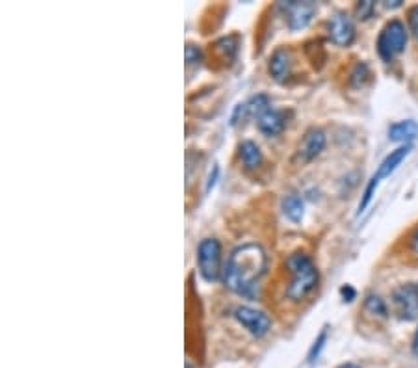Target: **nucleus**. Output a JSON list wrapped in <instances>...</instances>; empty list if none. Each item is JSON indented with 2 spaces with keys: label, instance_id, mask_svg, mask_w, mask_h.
<instances>
[{
  "label": "nucleus",
  "instance_id": "nucleus-27",
  "mask_svg": "<svg viewBox=\"0 0 418 368\" xmlns=\"http://www.w3.org/2000/svg\"><path fill=\"white\" fill-rule=\"evenodd\" d=\"M186 368H192V367H190V364H186Z\"/></svg>",
  "mask_w": 418,
  "mask_h": 368
},
{
  "label": "nucleus",
  "instance_id": "nucleus-13",
  "mask_svg": "<svg viewBox=\"0 0 418 368\" xmlns=\"http://www.w3.org/2000/svg\"><path fill=\"white\" fill-rule=\"evenodd\" d=\"M389 138L392 142H399L404 143V145H411L413 140L418 138V123L417 121H399L394 123L392 127L389 128Z\"/></svg>",
  "mask_w": 418,
  "mask_h": 368
},
{
  "label": "nucleus",
  "instance_id": "nucleus-14",
  "mask_svg": "<svg viewBox=\"0 0 418 368\" xmlns=\"http://www.w3.org/2000/svg\"><path fill=\"white\" fill-rule=\"evenodd\" d=\"M240 158L242 164L245 165V170H257L262 162V153H260L259 145L255 142H242L240 145Z\"/></svg>",
  "mask_w": 418,
  "mask_h": 368
},
{
  "label": "nucleus",
  "instance_id": "nucleus-4",
  "mask_svg": "<svg viewBox=\"0 0 418 368\" xmlns=\"http://www.w3.org/2000/svg\"><path fill=\"white\" fill-rule=\"evenodd\" d=\"M198 265L199 272L208 283L216 281L223 270H221V244L216 238H205L198 247Z\"/></svg>",
  "mask_w": 418,
  "mask_h": 368
},
{
  "label": "nucleus",
  "instance_id": "nucleus-15",
  "mask_svg": "<svg viewBox=\"0 0 418 368\" xmlns=\"http://www.w3.org/2000/svg\"><path fill=\"white\" fill-rule=\"evenodd\" d=\"M282 213L288 220L292 222H301V218L305 214V203H303V199L296 194H290L287 198L282 199Z\"/></svg>",
  "mask_w": 418,
  "mask_h": 368
},
{
  "label": "nucleus",
  "instance_id": "nucleus-16",
  "mask_svg": "<svg viewBox=\"0 0 418 368\" xmlns=\"http://www.w3.org/2000/svg\"><path fill=\"white\" fill-rule=\"evenodd\" d=\"M245 106H248V113H251L255 118H260L266 110L272 108L270 106V99L266 95H257L253 99H249V103H245Z\"/></svg>",
  "mask_w": 418,
  "mask_h": 368
},
{
  "label": "nucleus",
  "instance_id": "nucleus-17",
  "mask_svg": "<svg viewBox=\"0 0 418 368\" xmlns=\"http://www.w3.org/2000/svg\"><path fill=\"white\" fill-rule=\"evenodd\" d=\"M365 307H367V311L370 312V315H376V317L387 318V315H389L385 302H383L379 296H374V294H370V296L367 297Z\"/></svg>",
  "mask_w": 418,
  "mask_h": 368
},
{
  "label": "nucleus",
  "instance_id": "nucleus-9",
  "mask_svg": "<svg viewBox=\"0 0 418 368\" xmlns=\"http://www.w3.org/2000/svg\"><path fill=\"white\" fill-rule=\"evenodd\" d=\"M325 147V134L320 131V128H312L309 131L300 147V158L303 162L315 160L320 153L324 151Z\"/></svg>",
  "mask_w": 418,
  "mask_h": 368
},
{
  "label": "nucleus",
  "instance_id": "nucleus-6",
  "mask_svg": "<svg viewBox=\"0 0 418 368\" xmlns=\"http://www.w3.org/2000/svg\"><path fill=\"white\" fill-rule=\"evenodd\" d=\"M235 318L249 331V333H251V335L257 337V339L266 335L270 331V327H272V320L268 318V315H264L262 311H257L253 307H236Z\"/></svg>",
  "mask_w": 418,
  "mask_h": 368
},
{
  "label": "nucleus",
  "instance_id": "nucleus-24",
  "mask_svg": "<svg viewBox=\"0 0 418 368\" xmlns=\"http://www.w3.org/2000/svg\"><path fill=\"white\" fill-rule=\"evenodd\" d=\"M411 348H413V354L418 357V329H417V333H414V337H413V346H411Z\"/></svg>",
  "mask_w": 418,
  "mask_h": 368
},
{
  "label": "nucleus",
  "instance_id": "nucleus-19",
  "mask_svg": "<svg viewBox=\"0 0 418 368\" xmlns=\"http://www.w3.org/2000/svg\"><path fill=\"white\" fill-rule=\"evenodd\" d=\"M203 60L201 48L195 47V45H188L186 47V66H199Z\"/></svg>",
  "mask_w": 418,
  "mask_h": 368
},
{
  "label": "nucleus",
  "instance_id": "nucleus-1",
  "mask_svg": "<svg viewBox=\"0 0 418 368\" xmlns=\"http://www.w3.org/2000/svg\"><path fill=\"white\" fill-rule=\"evenodd\" d=\"M268 270V257L257 244H244L229 255L223 268V283L240 296L251 297L257 292L259 281Z\"/></svg>",
  "mask_w": 418,
  "mask_h": 368
},
{
  "label": "nucleus",
  "instance_id": "nucleus-3",
  "mask_svg": "<svg viewBox=\"0 0 418 368\" xmlns=\"http://www.w3.org/2000/svg\"><path fill=\"white\" fill-rule=\"evenodd\" d=\"M407 45V30L405 24L398 19H392L383 26L377 38V52L385 61H392L398 54L405 51Z\"/></svg>",
  "mask_w": 418,
  "mask_h": 368
},
{
  "label": "nucleus",
  "instance_id": "nucleus-8",
  "mask_svg": "<svg viewBox=\"0 0 418 368\" xmlns=\"http://www.w3.org/2000/svg\"><path fill=\"white\" fill-rule=\"evenodd\" d=\"M327 32L337 47H350L355 39V26L346 14H335L327 24Z\"/></svg>",
  "mask_w": 418,
  "mask_h": 368
},
{
  "label": "nucleus",
  "instance_id": "nucleus-5",
  "mask_svg": "<svg viewBox=\"0 0 418 368\" xmlns=\"http://www.w3.org/2000/svg\"><path fill=\"white\" fill-rule=\"evenodd\" d=\"M392 303L399 318L404 320L418 318V285L407 283L396 288L392 292Z\"/></svg>",
  "mask_w": 418,
  "mask_h": 368
},
{
  "label": "nucleus",
  "instance_id": "nucleus-12",
  "mask_svg": "<svg viewBox=\"0 0 418 368\" xmlns=\"http://www.w3.org/2000/svg\"><path fill=\"white\" fill-rule=\"evenodd\" d=\"M409 153H411V145H402V147H398L396 151L390 153V155L387 156L385 160L381 162L379 170H377V173L374 175L372 179L376 180L377 184H379L381 179H385V177H389L390 173H394L396 168H398V165L405 160V156H407Z\"/></svg>",
  "mask_w": 418,
  "mask_h": 368
},
{
  "label": "nucleus",
  "instance_id": "nucleus-23",
  "mask_svg": "<svg viewBox=\"0 0 418 368\" xmlns=\"http://www.w3.org/2000/svg\"><path fill=\"white\" fill-rule=\"evenodd\" d=\"M340 292H342V296L346 297V302H352L353 297H355V290H353L352 287H348V285H346V287H342V290H340Z\"/></svg>",
  "mask_w": 418,
  "mask_h": 368
},
{
  "label": "nucleus",
  "instance_id": "nucleus-7",
  "mask_svg": "<svg viewBox=\"0 0 418 368\" xmlns=\"http://www.w3.org/2000/svg\"><path fill=\"white\" fill-rule=\"evenodd\" d=\"M281 10L285 11L287 17L288 29L290 30H301L305 29L310 23L312 15L316 14V6L312 2H297V0H290V2H282Z\"/></svg>",
  "mask_w": 418,
  "mask_h": 368
},
{
  "label": "nucleus",
  "instance_id": "nucleus-10",
  "mask_svg": "<svg viewBox=\"0 0 418 368\" xmlns=\"http://www.w3.org/2000/svg\"><path fill=\"white\" fill-rule=\"evenodd\" d=\"M257 125H259L260 133L266 134V136H277L287 127V118L279 110L270 108L260 118H257Z\"/></svg>",
  "mask_w": 418,
  "mask_h": 368
},
{
  "label": "nucleus",
  "instance_id": "nucleus-2",
  "mask_svg": "<svg viewBox=\"0 0 418 368\" xmlns=\"http://www.w3.org/2000/svg\"><path fill=\"white\" fill-rule=\"evenodd\" d=\"M287 268L292 279L287 287V297L292 302H303L318 285V270L305 253H292L287 257Z\"/></svg>",
  "mask_w": 418,
  "mask_h": 368
},
{
  "label": "nucleus",
  "instance_id": "nucleus-21",
  "mask_svg": "<svg viewBox=\"0 0 418 368\" xmlns=\"http://www.w3.org/2000/svg\"><path fill=\"white\" fill-rule=\"evenodd\" d=\"M407 21H409V30H411L414 38L418 39V6H414L413 10L409 11Z\"/></svg>",
  "mask_w": 418,
  "mask_h": 368
},
{
  "label": "nucleus",
  "instance_id": "nucleus-22",
  "mask_svg": "<svg viewBox=\"0 0 418 368\" xmlns=\"http://www.w3.org/2000/svg\"><path fill=\"white\" fill-rule=\"evenodd\" d=\"M409 247H411V251H413L414 255H418V229L411 235V238H409Z\"/></svg>",
  "mask_w": 418,
  "mask_h": 368
},
{
  "label": "nucleus",
  "instance_id": "nucleus-26",
  "mask_svg": "<svg viewBox=\"0 0 418 368\" xmlns=\"http://www.w3.org/2000/svg\"><path fill=\"white\" fill-rule=\"evenodd\" d=\"M339 368H361V367H357V364H342V367H339Z\"/></svg>",
  "mask_w": 418,
  "mask_h": 368
},
{
  "label": "nucleus",
  "instance_id": "nucleus-25",
  "mask_svg": "<svg viewBox=\"0 0 418 368\" xmlns=\"http://www.w3.org/2000/svg\"><path fill=\"white\" fill-rule=\"evenodd\" d=\"M387 8H399L402 6V0H394V2H385Z\"/></svg>",
  "mask_w": 418,
  "mask_h": 368
},
{
  "label": "nucleus",
  "instance_id": "nucleus-11",
  "mask_svg": "<svg viewBox=\"0 0 418 368\" xmlns=\"http://www.w3.org/2000/svg\"><path fill=\"white\" fill-rule=\"evenodd\" d=\"M290 54H288L287 48H277L270 58L268 71L273 76V81L287 82L288 76H290Z\"/></svg>",
  "mask_w": 418,
  "mask_h": 368
},
{
  "label": "nucleus",
  "instance_id": "nucleus-20",
  "mask_svg": "<svg viewBox=\"0 0 418 368\" xmlns=\"http://www.w3.org/2000/svg\"><path fill=\"white\" fill-rule=\"evenodd\" d=\"M325 337H327V333H325V331H322V333H320V337H318V340H316V342H315V346L310 348V354H309V361H310V363H312V361H315V359L318 357V355H320V349L324 348Z\"/></svg>",
  "mask_w": 418,
  "mask_h": 368
},
{
  "label": "nucleus",
  "instance_id": "nucleus-18",
  "mask_svg": "<svg viewBox=\"0 0 418 368\" xmlns=\"http://www.w3.org/2000/svg\"><path fill=\"white\" fill-rule=\"evenodd\" d=\"M374 10H376V4H374L372 0H362V2H359L357 4V8H355V11H357V17L361 21L370 19L372 14H374Z\"/></svg>",
  "mask_w": 418,
  "mask_h": 368
}]
</instances>
